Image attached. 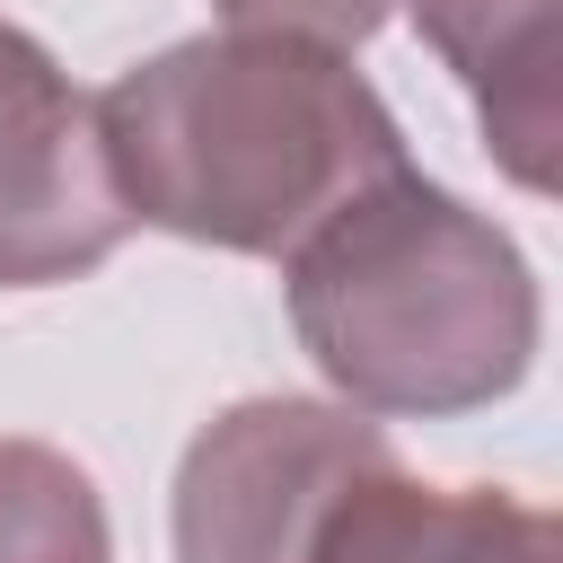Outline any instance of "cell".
<instances>
[{"label":"cell","instance_id":"cell-3","mask_svg":"<svg viewBox=\"0 0 563 563\" xmlns=\"http://www.w3.org/2000/svg\"><path fill=\"white\" fill-rule=\"evenodd\" d=\"M396 466L387 431L325 396H246L185 440L176 563H334L361 493Z\"/></svg>","mask_w":563,"mask_h":563},{"label":"cell","instance_id":"cell-5","mask_svg":"<svg viewBox=\"0 0 563 563\" xmlns=\"http://www.w3.org/2000/svg\"><path fill=\"white\" fill-rule=\"evenodd\" d=\"M422 44L475 97L484 150L510 185L554 194L563 150V0H405Z\"/></svg>","mask_w":563,"mask_h":563},{"label":"cell","instance_id":"cell-1","mask_svg":"<svg viewBox=\"0 0 563 563\" xmlns=\"http://www.w3.org/2000/svg\"><path fill=\"white\" fill-rule=\"evenodd\" d=\"M97 150L132 220L220 255H290L352 194L413 167L352 53L238 26L132 62L97 97Z\"/></svg>","mask_w":563,"mask_h":563},{"label":"cell","instance_id":"cell-8","mask_svg":"<svg viewBox=\"0 0 563 563\" xmlns=\"http://www.w3.org/2000/svg\"><path fill=\"white\" fill-rule=\"evenodd\" d=\"M220 18L238 35H290L317 53H352L396 18V0H220Z\"/></svg>","mask_w":563,"mask_h":563},{"label":"cell","instance_id":"cell-7","mask_svg":"<svg viewBox=\"0 0 563 563\" xmlns=\"http://www.w3.org/2000/svg\"><path fill=\"white\" fill-rule=\"evenodd\" d=\"M0 563H114L106 501L79 457L0 440Z\"/></svg>","mask_w":563,"mask_h":563},{"label":"cell","instance_id":"cell-4","mask_svg":"<svg viewBox=\"0 0 563 563\" xmlns=\"http://www.w3.org/2000/svg\"><path fill=\"white\" fill-rule=\"evenodd\" d=\"M132 238V211L97 150V97L0 18V290H53L97 273Z\"/></svg>","mask_w":563,"mask_h":563},{"label":"cell","instance_id":"cell-6","mask_svg":"<svg viewBox=\"0 0 563 563\" xmlns=\"http://www.w3.org/2000/svg\"><path fill=\"white\" fill-rule=\"evenodd\" d=\"M334 563H563V528L501 484H413L405 457L361 493Z\"/></svg>","mask_w":563,"mask_h":563},{"label":"cell","instance_id":"cell-2","mask_svg":"<svg viewBox=\"0 0 563 563\" xmlns=\"http://www.w3.org/2000/svg\"><path fill=\"white\" fill-rule=\"evenodd\" d=\"M290 334L352 413L501 405L545 334V299L510 229L449 185L396 167L282 255Z\"/></svg>","mask_w":563,"mask_h":563}]
</instances>
